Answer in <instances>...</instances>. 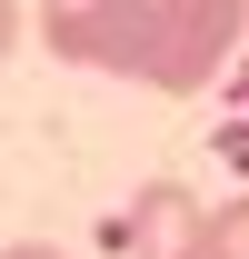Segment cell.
Segmentation results:
<instances>
[{"instance_id": "cell-1", "label": "cell", "mask_w": 249, "mask_h": 259, "mask_svg": "<svg viewBox=\"0 0 249 259\" xmlns=\"http://www.w3.org/2000/svg\"><path fill=\"white\" fill-rule=\"evenodd\" d=\"M249 30V0H159V30H150V60H140V80L170 100L210 90L219 70H229V50H239Z\"/></svg>"}, {"instance_id": "cell-2", "label": "cell", "mask_w": 249, "mask_h": 259, "mask_svg": "<svg viewBox=\"0 0 249 259\" xmlns=\"http://www.w3.org/2000/svg\"><path fill=\"white\" fill-rule=\"evenodd\" d=\"M50 50L80 70H120V80H140V60H150V30H159V0H50Z\"/></svg>"}, {"instance_id": "cell-3", "label": "cell", "mask_w": 249, "mask_h": 259, "mask_svg": "<svg viewBox=\"0 0 249 259\" xmlns=\"http://www.w3.org/2000/svg\"><path fill=\"white\" fill-rule=\"evenodd\" d=\"M110 239H120V259H199L210 249V209L189 199V180H150V190H130Z\"/></svg>"}, {"instance_id": "cell-4", "label": "cell", "mask_w": 249, "mask_h": 259, "mask_svg": "<svg viewBox=\"0 0 249 259\" xmlns=\"http://www.w3.org/2000/svg\"><path fill=\"white\" fill-rule=\"evenodd\" d=\"M199 259H249V190H229L210 209V249H199Z\"/></svg>"}, {"instance_id": "cell-5", "label": "cell", "mask_w": 249, "mask_h": 259, "mask_svg": "<svg viewBox=\"0 0 249 259\" xmlns=\"http://www.w3.org/2000/svg\"><path fill=\"white\" fill-rule=\"evenodd\" d=\"M20 50V0H0V60Z\"/></svg>"}, {"instance_id": "cell-6", "label": "cell", "mask_w": 249, "mask_h": 259, "mask_svg": "<svg viewBox=\"0 0 249 259\" xmlns=\"http://www.w3.org/2000/svg\"><path fill=\"white\" fill-rule=\"evenodd\" d=\"M0 259H70V249H50V239H10Z\"/></svg>"}]
</instances>
